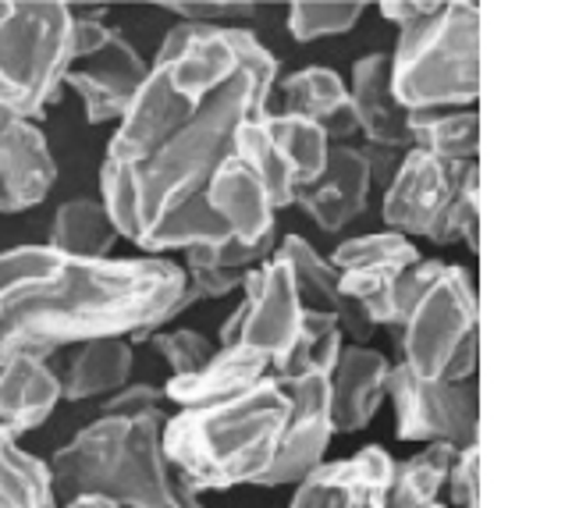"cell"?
<instances>
[{"instance_id":"obj_21","label":"cell","mask_w":565,"mask_h":508,"mask_svg":"<svg viewBox=\"0 0 565 508\" xmlns=\"http://www.w3.org/2000/svg\"><path fill=\"white\" fill-rule=\"evenodd\" d=\"M281 93H285V110L288 114H302L317 125L328 128V136L334 142V136H342L352 128L349 118V86L345 78L331 72V68H320V64H310V68H299L281 82Z\"/></svg>"},{"instance_id":"obj_23","label":"cell","mask_w":565,"mask_h":508,"mask_svg":"<svg viewBox=\"0 0 565 508\" xmlns=\"http://www.w3.org/2000/svg\"><path fill=\"white\" fill-rule=\"evenodd\" d=\"M46 245H54V250L68 253V256L104 260L118 245V232H115V221H110L107 207L100 200L75 195V200H64L57 207Z\"/></svg>"},{"instance_id":"obj_37","label":"cell","mask_w":565,"mask_h":508,"mask_svg":"<svg viewBox=\"0 0 565 508\" xmlns=\"http://www.w3.org/2000/svg\"><path fill=\"white\" fill-rule=\"evenodd\" d=\"M448 495L451 508H480V448L466 445L459 448L456 463L448 469Z\"/></svg>"},{"instance_id":"obj_26","label":"cell","mask_w":565,"mask_h":508,"mask_svg":"<svg viewBox=\"0 0 565 508\" xmlns=\"http://www.w3.org/2000/svg\"><path fill=\"white\" fill-rule=\"evenodd\" d=\"M456 455H459V448H451V445H424V452L395 463L392 484H387V495H384V508L438 505Z\"/></svg>"},{"instance_id":"obj_38","label":"cell","mask_w":565,"mask_h":508,"mask_svg":"<svg viewBox=\"0 0 565 508\" xmlns=\"http://www.w3.org/2000/svg\"><path fill=\"white\" fill-rule=\"evenodd\" d=\"M189 285H196L203 299H224V295L242 292V282L246 274H235V271H214V267H182Z\"/></svg>"},{"instance_id":"obj_40","label":"cell","mask_w":565,"mask_h":508,"mask_svg":"<svg viewBox=\"0 0 565 508\" xmlns=\"http://www.w3.org/2000/svg\"><path fill=\"white\" fill-rule=\"evenodd\" d=\"M246 299H242L235 309H232V317H224L221 324V331H217V346H235V341L242 338V324H246Z\"/></svg>"},{"instance_id":"obj_12","label":"cell","mask_w":565,"mask_h":508,"mask_svg":"<svg viewBox=\"0 0 565 508\" xmlns=\"http://www.w3.org/2000/svg\"><path fill=\"white\" fill-rule=\"evenodd\" d=\"M281 384L288 391V402H292V413H288L278 455H274V466L267 469L260 487H296L306 473L324 463V452L334 437L328 377L310 370L299 377H281Z\"/></svg>"},{"instance_id":"obj_4","label":"cell","mask_w":565,"mask_h":508,"mask_svg":"<svg viewBox=\"0 0 565 508\" xmlns=\"http://www.w3.org/2000/svg\"><path fill=\"white\" fill-rule=\"evenodd\" d=\"M168 413L153 416H96L89 427L54 452L51 480L57 501L75 495H104L121 508H179L174 469L160 445Z\"/></svg>"},{"instance_id":"obj_10","label":"cell","mask_w":565,"mask_h":508,"mask_svg":"<svg viewBox=\"0 0 565 508\" xmlns=\"http://www.w3.org/2000/svg\"><path fill=\"white\" fill-rule=\"evenodd\" d=\"M242 299H246V324H242V338L246 346L270 356V373L285 367V359L302 338V317L306 309L299 303L296 277L288 260L274 250L267 264L246 271L242 282Z\"/></svg>"},{"instance_id":"obj_39","label":"cell","mask_w":565,"mask_h":508,"mask_svg":"<svg viewBox=\"0 0 565 508\" xmlns=\"http://www.w3.org/2000/svg\"><path fill=\"white\" fill-rule=\"evenodd\" d=\"M438 4V0H387V4H381L377 11L384 14L387 22H395L398 29L402 25H409L416 19H424V14Z\"/></svg>"},{"instance_id":"obj_16","label":"cell","mask_w":565,"mask_h":508,"mask_svg":"<svg viewBox=\"0 0 565 508\" xmlns=\"http://www.w3.org/2000/svg\"><path fill=\"white\" fill-rule=\"evenodd\" d=\"M206 210L214 214L224 227H228L232 242L238 245H256L267 235H278L274 227V203L270 192L260 182L249 163H242L235 154L217 168L206 189Z\"/></svg>"},{"instance_id":"obj_11","label":"cell","mask_w":565,"mask_h":508,"mask_svg":"<svg viewBox=\"0 0 565 508\" xmlns=\"http://www.w3.org/2000/svg\"><path fill=\"white\" fill-rule=\"evenodd\" d=\"M147 75H150L147 57L128 43L125 32L110 29L100 46L72 57L64 86L83 100V118L89 125H107L125 118V110L132 107Z\"/></svg>"},{"instance_id":"obj_17","label":"cell","mask_w":565,"mask_h":508,"mask_svg":"<svg viewBox=\"0 0 565 508\" xmlns=\"http://www.w3.org/2000/svg\"><path fill=\"white\" fill-rule=\"evenodd\" d=\"M387 356L370 346H345L328 377L334 434H356L381 413L387 388Z\"/></svg>"},{"instance_id":"obj_35","label":"cell","mask_w":565,"mask_h":508,"mask_svg":"<svg viewBox=\"0 0 565 508\" xmlns=\"http://www.w3.org/2000/svg\"><path fill=\"white\" fill-rule=\"evenodd\" d=\"M179 22H196V25H221V22H238L260 14L256 4L246 0H174V4H160Z\"/></svg>"},{"instance_id":"obj_27","label":"cell","mask_w":565,"mask_h":508,"mask_svg":"<svg viewBox=\"0 0 565 508\" xmlns=\"http://www.w3.org/2000/svg\"><path fill=\"white\" fill-rule=\"evenodd\" d=\"M235 157L242 163H249V168L260 174V182L270 192L274 210L296 207L292 171H288V163H285V157L278 150V142H274V136H270L267 114H256V118H249L246 125L238 128V136H235Z\"/></svg>"},{"instance_id":"obj_24","label":"cell","mask_w":565,"mask_h":508,"mask_svg":"<svg viewBox=\"0 0 565 508\" xmlns=\"http://www.w3.org/2000/svg\"><path fill=\"white\" fill-rule=\"evenodd\" d=\"M267 128L278 150L292 171L296 192L317 186L328 171V154H331V136L324 125H317L302 114H267Z\"/></svg>"},{"instance_id":"obj_13","label":"cell","mask_w":565,"mask_h":508,"mask_svg":"<svg viewBox=\"0 0 565 508\" xmlns=\"http://www.w3.org/2000/svg\"><path fill=\"white\" fill-rule=\"evenodd\" d=\"M57 182V163L36 121L0 110V214L40 207Z\"/></svg>"},{"instance_id":"obj_43","label":"cell","mask_w":565,"mask_h":508,"mask_svg":"<svg viewBox=\"0 0 565 508\" xmlns=\"http://www.w3.org/2000/svg\"><path fill=\"white\" fill-rule=\"evenodd\" d=\"M430 508H448V505H441V501H438V505H430Z\"/></svg>"},{"instance_id":"obj_32","label":"cell","mask_w":565,"mask_h":508,"mask_svg":"<svg viewBox=\"0 0 565 508\" xmlns=\"http://www.w3.org/2000/svg\"><path fill=\"white\" fill-rule=\"evenodd\" d=\"M278 250V235H267L256 245H238V242H217V245H196V250H185V267H214V271H235L246 274L253 267L267 264Z\"/></svg>"},{"instance_id":"obj_3","label":"cell","mask_w":565,"mask_h":508,"mask_svg":"<svg viewBox=\"0 0 565 508\" xmlns=\"http://www.w3.org/2000/svg\"><path fill=\"white\" fill-rule=\"evenodd\" d=\"M292 402L281 377H264L260 384L232 399L179 409L168 416L160 445L171 469L200 490H228L267 477L278 455Z\"/></svg>"},{"instance_id":"obj_42","label":"cell","mask_w":565,"mask_h":508,"mask_svg":"<svg viewBox=\"0 0 565 508\" xmlns=\"http://www.w3.org/2000/svg\"><path fill=\"white\" fill-rule=\"evenodd\" d=\"M61 508H121V505L104 495H75V498H64Z\"/></svg>"},{"instance_id":"obj_29","label":"cell","mask_w":565,"mask_h":508,"mask_svg":"<svg viewBox=\"0 0 565 508\" xmlns=\"http://www.w3.org/2000/svg\"><path fill=\"white\" fill-rule=\"evenodd\" d=\"M424 256L409 239L395 232H377V235H356L345 239L338 250L328 256L338 274L349 271H377V274H402Z\"/></svg>"},{"instance_id":"obj_20","label":"cell","mask_w":565,"mask_h":508,"mask_svg":"<svg viewBox=\"0 0 565 508\" xmlns=\"http://www.w3.org/2000/svg\"><path fill=\"white\" fill-rule=\"evenodd\" d=\"M132 377V341L125 338H96L86 346H75L68 367L61 377L64 402L107 399Z\"/></svg>"},{"instance_id":"obj_5","label":"cell","mask_w":565,"mask_h":508,"mask_svg":"<svg viewBox=\"0 0 565 508\" xmlns=\"http://www.w3.org/2000/svg\"><path fill=\"white\" fill-rule=\"evenodd\" d=\"M387 82L398 107L466 110L480 96V8L470 0L434 4L398 29L387 54Z\"/></svg>"},{"instance_id":"obj_41","label":"cell","mask_w":565,"mask_h":508,"mask_svg":"<svg viewBox=\"0 0 565 508\" xmlns=\"http://www.w3.org/2000/svg\"><path fill=\"white\" fill-rule=\"evenodd\" d=\"M174 505L179 508H203V495L185 477H179V473H174Z\"/></svg>"},{"instance_id":"obj_22","label":"cell","mask_w":565,"mask_h":508,"mask_svg":"<svg viewBox=\"0 0 565 508\" xmlns=\"http://www.w3.org/2000/svg\"><path fill=\"white\" fill-rule=\"evenodd\" d=\"M409 150H424L445 163H473L480 150V114L466 110H413L406 114Z\"/></svg>"},{"instance_id":"obj_28","label":"cell","mask_w":565,"mask_h":508,"mask_svg":"<svg viewBox=\"0 0 565 508\" xmlns=\"http://www.w3.org/2000/svg\"><path fill=\"white\" fill-rule=\"evenodd\" d=\"M278 253L288 260L296 277V292L306 314H338L342 309V295H338V271L328 256H320L306 239L288 235L281 239Z\"/></svg>"},{"instance_id":"obj_33","label":"cell","mask_w":565,"mask_h":508,"mask_svg":"<svg viewBox=\"0 0 565 508\" xmlns=\"http://www.w3.org/2000/svg\"><path fill=\"white\" fill-rule=\"evenodd\" d=\"M153 352L171 367V377L196 373L210 356L217 352V346L206 335L192 331V327H174V331H157L147 338Z\"/></svg>"},{"instance_id":"obj_30","label":"cell","mask_w":565,"mask_h":508,"mask_svg":"<svg viewBox=\"0 0 565 508\" xmlns=\"http://www.w3.org/2000/svg\"><path fill=\"white\" fill-rule=\"evenodd\" d=\"M366 4L360 0H299L288 8V32L299 43H313L324 36H342L356 29Z\"/></svg>"},{"instance_id":"obj_6","label":"cell","mask_w":565,"mask_h":508,"mask_svg":"<svg viewBox=\"0 0 565 508\" xmlns=\"http://www.w3.org/2000/svg\"><path fill=\"white\" fill-rule=\"evenodd\" d=\"M72 4L0 0V110L36 121L72 68Z\"/></svg>"},{"instance_id":"obj_2","label":"cell","mask_w":565,"mask_h":508,"mask_svg":"<svg viewBox=\"0 0 565 508\" xmlns=\"http://www.w3.org/2000/svg\"><path fill=\"white\" fill-rule=\"evenodd\" d=\"M182 264L168 256H68L54 245L0 253V363L51 359L96 338L147 341L168 327L185 292Z\"/></svg>"},{"instance_id":"obj_19","label":"cell","mask_w":565,"mask_h":508,"mask_svg":"<svg viewBox=\"0 0 565 508\" xmlns=\"http://www.w3.org/2000/svg\"><path fill=\"white\" fill-rule=\"evenodd\" d=\"M61 402V377L51 359L11 356L0 363V427L14 437L43 427Z\"/></svg>"},{"instance_id":"obj_8","label":"cell","mask_w":565,"mask_h":508,"mask_svg":"<svg viewBox=\"0 0 565 508\" xmlns=\"http://www.w3.org/2000/svg\"><path fill=\"white\" fill-rule=\"evenodd\" d=\"M384 402H392L398 441H413V445H451V448L477 445L480 405H477L473 381L462 384L424 381V377L409 373L402 363H392Z\"/></svg>"},{"instance_id":"obj_25","label":"cell","mask_w":565,"mask_h":508,"mask_svg":"<svg viewBox=\"0 0 565 508\" xmlns=\"http://www.w3.org/2000/svg\"><path fill=\"white\" fill-rule=\"evenodd\" d=\"M0 508H61L51 466L29 455L4 427H0Z\"/></svg>"},{"instance_id":"obj_36","label":"cell","mask_w":565,"mask_h":508,"mask_svg":"<svg viewBox=\"0 0 565 508\" xmlns=\"http://www.w3.org/2000/svg\"><path fill=\"white\" fill-rule=\"evenodd\" d=\"M153 413H164V388H157V384H132L128 381L125 388L115 391V395H107L100 405V416L136 420V416H153Z\"/></svg>"},{"instance_id":"obj_14","label":"cell","mask_w":565,"mask_h":508,"mask_svg":"<svg viewBox=\"0 0 565 508\" xmlns=\"http://www.w3.org/2000/svg\"><path fill=\"white\" fill-rule=\"evenodd\" d=\"M395 458L381 445H366L356 455L338 458V463H320L313 473L296 484V495L288 508H352L363 498L387 495Z\"/></svg>"},{"instance_id":"obj_34","label":"cell","mask_w":565,"mask_h":508,"mask_svg":"<svg viewBox=\"0 0 565 508\" xmlns=\"http://www.w3.org/2000/svg\"><path fill=\"white\" fill-rule=\"evenodd\" d=\"M445 235H448V245L466 242V250L470 253L480 250V171H477V163L466 171L456 200H451V207H448Z\"/></svg>"},{"instance_id":"obj_1","label":"cell","mask_w":565,"mask_h":508,"mask_svg":"<svg viewBox=\"0 0 565 508\" xmlns=\"http://www.w3.org/2000/svg\"><path fill=\"white\" fill-rule=\"evenodd\" d=\"M278 82V61L242 25L174 22L132 107L110 136L100 203L118 239L142 253H185L228 242L206 189L235 154V136Z\"/></svg>"},{"instance_id":"obj_7","label":"cell","mask_w":565,"mask_h":508,"mask_svg":"<svg viewBox=\"0 0 565 508\" xmlns=\"http://www.w3.org/2000/svg\"><path fill=\"white\" fill-rule=\"evenodd\" d=\"M398 363L424 381H473L480 356L477 285L466 267L445 264L395 327Z\"/></svg>"},{"instance_id":"obj_15","label":"cell","mask_w":565,"mask_h":508,"mask_svg":"<svg viewBox=\"0 0 565 508\" xmlns=\"http://www.w3.org/2000/svg\"><path fill=\"white\" fill-rule=\"evenodd\" d=\"M349 118L352 128L366 139L370 150L406 154V110L392 96L387 82V54H363L349 75Z\"/></svg>"},{"instance_id":"obj_9","label":"cell","mask_w":565,"mask_h":508,"mask_svg":"<svg viewBox=\"0 0 565 508\" xmlns=\"http://www.w3.org/2000/svg\"><path fill=\"white\" fill-rule=\"evenodd\" d=\"M473 163H445L424 150L402 154L381 203V218L387 224V232L409 242L430 239L434 245H448L445 214Z\"/></svg>"},{"instance_id":"obj_31","label":"cell","mask_w":565,"mask_h":508,"mask_svg":"<svg viewBox=\"0 0 565 508\" xmlns=\"http://www.w3.org/2000/svg\"><path fill=\"white\" fill-rule=\"evenodd\" d=\"M324 186H331L342 200L349 203L352 214H363L370 207V189H374V160L366 150L352 142H331L328 154V171L320 178Z\"/></svg>"},{"instance_id":"obj_18","label":"cell","mask_w":565,"mask_h":508,"mask_svg":"<svg viewBox=\"0 0 565 508\" xmlns=\"http://www.w3.org/2000/svg\"><path fill=\"white\" fill-rule=\"evenodd\" d=\"M264 377H270V356L235 341V346H217V352L206 359L196 373L171 377L164 388V402H174L179 409L206 405L217 399H232L249 391L253 384H260Z\"/></svg>"}]
</instances>
